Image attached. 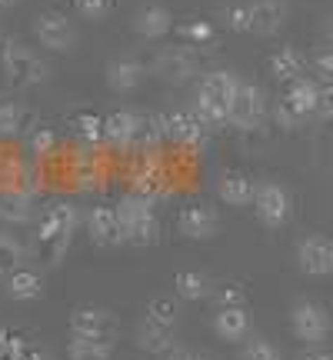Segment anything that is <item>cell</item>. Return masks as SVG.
<instances>
[{
	"label": "cell",
	"instance_id": "6da1fadb",
	"mask_svg": "<svg viewBox=\"0 0 333 360\" xmlns=\"http://www.w3.org/2000/svg\"><path fill=\"white\" fill-rule=\"evenodd\" d=\"M0 67L13 87H37L51 77V67L44 64V57L20 40H7V47L0 53Z\"/></svg>",
	"mask_w": 333,
	"mask_h": 360
},
{
	"label": "cell",
	"instance_id": "7a4b0ae2",
	"mask_svg": "<svg viewBox=\"0 0 333 360\" xmlns=\"http://www.w3.org/2000/svg\"><path fill=\"white\" fill-rule=\"evenodd\" d=\"M117 214H120V227H124V240L133 247H150L157 240V217H154V207L143 193H130L117 204Z\"/></svg>",
	"mask_w": 333,
	"mask_h": 360
},
{
	"label": "cell",
	"instance_id": "3957f363",
	"mask_svg": "<svg viewBox=\"0 0 333 360\" xmlns=\"http://www.w3.org/2000/svg\"><path fill=\"white\" fill-rule=\"evenodd\" d=\"M160 137L157 120H147L141 114H130V110H114V114L103 117V141L117 143V147H130V143H147Z\"/></svg>",
	"mask_w": 333,
	"mask_h": 360
},
{
	"label": "cell",
	"instance_id": "277c9868",
	"mask_svg": "<svg viewBox=\"0 0 333 360\" xmlns=\"http://www.w3.org/2000/svg\"><path fill=\"white\" fill-rule=\"evenodd\" d=\"M70 334L80 337V340H93V344H103V347H114L117 337H120V321L103 307H80L70 317Z\"/></svg>",
	"mask_w": 333,
	"mask_h": 360
},
{
	"label": "cell",
	"instance_id": "5b68a950",
	"mask_svg": "<svg viewBox=\"0 0 333 360\" xmlns=\"http://www.w3.org/2000/svg\"><path fill=\"white\" fill-rule=\"evenodd\" d=\"M290 330H294V337L300 344L320 347L323 340L330 337V314L317 300H300L290 310Z\"/></svg>",
	"mask_w": 333,
	"mask_h": 360
},
{
	"label": "cell",
	"instance_id": "8992f818",
	"mask_svg": "<svg viewBox=\"0 0 333 360\" xmlns=\"http://www.w3.org/2000/svg\"><path fill=\"white\" fill-rule=\"evenodd\" d=\"M154 77L166 80V84H187L193 74H200V53L187 47H160L150 60Z\"/></svg>",
	"mask_w": 333,
	"mask_h": 360
},
{
	"label": "cell",
	"instance_id": "52a82bcc",
	"mask_svg": "<svg viewBox=\"0 0 333 360\" xmlns=\"http://www.w3.org/2000/svg\"><path fill=\"white\" fill-rule=\"evenodd\" d=\"M254 210H256V220H260L263 227L280 231V227H287V220L294 214V200H290L287 187H280L277 180H267V184H256Z\"/></svg>",
	"mask_w": 333,
	"mask_h": 360
},
{
	"label": "cell",
	"instance_id": "ba28073f",
	"mask_svg": "<svg viewBox=\"0 0 333 360\" xmlns=\"http://www.w3.org/2000/svg\"><path fill=\"white\" fill-rule=\"evenodd\" d=\"M263 117H267V97H263V90L256 87V84L240 80V87H237V94H233V101H230V127L250 134V130H260Z\"/></svg>",
	"mask_w": 333,
	"mask_h": 360
},
{
	"label": "cell",
	"instance_id": "9c48e42d",
	"mask_svg": "<svg viewBox=\"0 0 333 360\" xmlns=\"http://www.w3.org/2000/svg\"><path fill=\"white\" fill-rule=\"evenodd\" d=\"M34 37L44 51L51 53H67L74 51V44H77V30L74 24L67 20L64 13H40L37 20H34Z\"/></svg>",
	"mask_w": 333,
	"mask_h": 360
},
{
	"label": "cell",
	"instance_id": "30bf717a",
	"mask_svg": "<svg viewBox=\"0 0 333 360\" xmlns=\"http://www.w3.org/2000/svg\"><path fill=\"white\" fill-rule=\"evenodd\" d=\"M296 267L307 277H327L333 274V240L323 233H310L296 244Z\"/></svg>",
	"mask_w": 333,
	"mask_h": 360
},
{
	"label": "cell",
	"instance_id": "8fae6325",
	"mask_svg": "<svg viewBox=\"0 0 333 360\" xmlns=\"http://www.w3.org/2000/svg\"><path fill=\"white\" fill-rule=\"evenodd\" d=\"M220 231V214L210 204H190L177 214V233L187 240H210Z\"/></svg>",
	"mask_w": 333,
	"mask_h": 360
},
{
	"label": "cell",
	"instance_id": "7c38bea8",
	"mask_svg": "<svg viewBox=\"0 0 333 360\" xmlns=\"http://www.w3.org/2000/svg\"><path fill=\"white\" fill-rule=\"evenodd\" d=\"M210 327H214V334H217L220 340L244 344L247 337H250V330H254V317H250L247 304H230V307H217Z\"/></svg>",
	"mask_w": 333,
	"mask_h": 360
},
{
	"label": "cell",
	"instance_id": "4fadbf2b",
	"mask_svg": "<svg viewBox=\"0 0 333 360\" xmlns=\"http://www.w3.org/2000/svg\"><path fill=\"white\" fill-rule=\"evenodd\" d=\"M87 233L97 247H117L124 244V227L117 207H93L87 214Z\"/></svg>",
	"mask_w": 333,
	"mask_h": 360
},
{
	"label": "cell",
	"instance_id": "5bb4252c",
	"mask_svg": "<svg viewBox=\"0 0 333 360\" xmlns=\"http://www.w3.org/2000/svg\"><path fill=\"white\" fill-rule=\"evenodd\" d=\"M157 130H160V134H166V137H174V141H180V143H190V147L204 143V137H207L204 120L193 114V110H190V114L157 117Z\"/></svg>",
	"mask_w": 333,
	"mask_h": 360
},
{
	"label": "cell",
	"instance_id": "9a60e30c",
	"mask_svg": "<svg viewBox=\"0 0 333 360\" xmlns=\"http://www.w3.org/2000/svg\"><path fill=\"white\" fill-rule=\"evenodd\" d=\"M247 11H250V34H260V37H273L287 20L283 0H250Z\"/></svg>",
	"mask_w": 333,
	"mask_h": 360
},
{
	"label": "cell",
	"instance_id": "2e32d148",
	"mask_svg": "<svg viewBox=\"0 0 333 360\" xmlns=\"http://www.w3.org/2000/svg\"><path fill=\"white\" fill-rule=\"evenodd\" d=\"M143 77H147V67H143L141 60H133V57H117V60H110V64H107V74H103L107 87L114 90V94H133V90L143 84Z\"/></svg>",
	"mask_w": 333,
	"mask_h": 360
},
{
	"label": "cell",
	"instance_id": "e0dca14e",
	"mask_svg": "<svg viewBox=\"0 0 333 360\" xmlns=\"http://www.w3.org/2000/svg\"><path fill=\"white\" fill-rule=\"evenodd\" d=\"M217 197H220V204H227V207H254L256 180L240 174V170H227L217 184Z\"/></svg>",
	"mask_w": 333,
	"mask_h": 360
},
{
	"label": "cell",
	"instance_id": "ac0fdd59",
	"mask_svg": "<svg viewBox=\"0 0 333 360\" xmlns=\"http://www.w3.org/2000/svg\"><path fill=\"white\" fill-rule=\"evenodd\" d=\"M133 30L143 40H164L174 30V13L166 11V7H160V4H147L133 17Z\"/></svg>",
	"mask_w": 333,
	"mask_h": 360
},
{
	"label": "cell",
	"instance_id": "d6986e66",
	"mask_svg": "<svg viewBox=\"0 0 333 360\" xmlns=\"http://www.w3.org/2000/svg\"><path fill=\"white\" fill-rule=\"evenodd\" d=\"M74 231H77V207L53 204V207H47L44 217H40L37 237H74Z\"/></svg>",
	"mask_w": 333,
	"mask_h": 360
},
{
	"label": "cell",
	"instance_id": "ffe728a7",
	"mask_svg": "<svg viewBox=\"0 0 333 360\" xmlns=\"http://www.w3.org/2000/svg\"><path fill=\"white\" fill-rule=\"evenodd\" d=\"M270 74L280 84H294V80H300L307 74V57L296 47H280V51L270 53Z\"/></svg>",
	"mask_w": 333,
	"mask_h": 360
},
{
	"label": "cell",
	"instance_id": "44dd1931",
	"mask_svg": "<svg viewBox=\"0 0 333 360\" xmlns=\"http://www.w3.org/2000/svg\"><path fill=\"white\" fill-rule=\"evenodd\" d=\"M237 87H240V77H237L233 70H210V74H204L197 94H204V97H210V101H220V103L230 107Z\"/></svg>",
	"mask_w": 333,
	"mask_h": 360
},
{
	"label": "cell",
	"instance_id": "7402d4cb",
	"mask_svg": "<svg viewBox=\"0 0 333 360\" xmlns=\"http://www.w3.org/2000/svg\"><path fill=\"white\" fill-rule=\"evenodd\" d=\"M317 97H320V84L300 77V80H294V84H287V97H283V101L307 120V117L317 114Z\"/></svg>",
	"mask_w": 333,
	"mask_h": 360
},
{
	"label": "cell",
	"instance_id": "603a6c76",
	"mask_svg": "<svg viewBox=\"0 0 333 360\" xmlns=\"http://www.w3.org/2000/svg\"><path fill=\"white\" fill-rule=\"evenodd\" d=\"M137 344H141V350H147V354H170L174 350V327H160V323L147 321L143 317L141 327H137Z\"/></svg>",
	"mask_w": 333,
	"mask_h": 360
},
{
	"label": "cell",
	"instance_id": "cb8c5ba5",
	"mask_svg": "<svg viewBox=\"0 0 333 360\" xmlns=\"http://www.w3.org/2000/svg\"><path fill=\"white\" fill-rule=\"evenodd\" d=\"M40 294H44V281H40L37 270L17 267L7 277V297L11 300H37Z\"/></svg>",
	"mask_w": 333,
	"mask_h": 360
},
{
	"label": "cell",
	"instance_id": "d4e9b609",
	"mask_svg": "<svg viewBox=\"0 0 333 360\" xmlns=\"http://www.w3.org/2000/svg\"><path fill=\"white\" fill-rule=\"evenodd\" d=\"M174 287H177L180 300H190V304L214 297V283H210V277H207L204 270H183V274H177Z\"/></svg>",
	"mask_w": 333,
	"mask_h": 360
},
{
	"label": "cell",
	"instance_id": "484cf974",
	"mask_svg": "<svg viewBox=\"0 0 333 360\" xmlns=\"http://www.w3.org/2000/svg\"><path fill=\"white\" fill-rule=\"evenodd\" d=\"M30 127V110L20 101H0V137H13Z\"/></svg>",
	"mask_w": 333,
	"mask_h": 360
},
{
	"label": "cell",
	"instance_id": "4316f807",
	"mask_svg": "<svg viewBox=\"0 0 333 360\" xmlns=\"http://www.w3.org/2000/svg\"><path fill=\"white\" fill-rule=\"evenodd\" d=\"M110 350H114V347H103V344H93V340L70 337L67 357H70V360H110Z\"/></svg>",
	"mask_w": 333,
	"mask_h": 360
},
{
	"label": "cell",
	"instance_id": "83f0119b",
	"mask_svg": "<svg viewBox=\"0 0 333 360\" xmlns=\"http://www.w3.org/2000/svg\"><path fill=\"white\" fill-rule=\"evenodd\" d=\"M147 321L160 323V327H174V323H177V300H174V297H157V300H150Z\"/></svg>",
	"mask_w": 333,
	"mask_h": 360
},
{
	"label": "cell",
	"instance_id": "f1b7e54d",
	"mask_svg": "<svg viewBox=\"0 0 333 360\" xmlns=\"http://www.w3.org/2000/svg\"><path fill=\"white\" fill-rule=\"evenodd\" d=\"M237 360H283L277 344H270L267 337H254V340H247L244 347H240V357Z\"/></svg>",
	"mask_w": 333,
	"mask_h": 360
},
{
	"label": "cell",
	"instance_id": "f546056e",
	"mask_svg": "<svg viewBox=\"0 0 333 360\" xmlns=\"http://www.w3.org/2000/svg\"><path fill=\"white\" fill-rule=\"evenodd\" d=\"M223 24L230 27L233 34H250V11H247V4L223 7Z\"/></svg>",
	"mask_w": 333,
	"mask_h": 360
},
{
	"label": "cell",
	"instance_id": "4dcf8cb0",
	"mask_svg": "<svg viewBox=\"0 0 333 360\" xmlns=\"http://www.w3.org/2000/svg\"><path fill=\"white\" fill-rule=\"evenodd\" d=\"M74 11L84 20H103L107 13L114 11V0H74Z\"/></svg>",
	"mask_w": 333,
	"mask_h": 360
},
{
	"label": "cell",
	"instance_id": "1f68e13d",
	"mask_svg": "<svg viewBox=\"0 0 333 360\" xmlns=\"http://www.w3.org/2000/svg\"><path fill=\"white\" fill-rule=\"evenodd\" d=\"M30 207H34V200L27 197V193H13L11 200L4 204V220H30Z\"/></svg>",
	"mask_w": 333,
	"mask_h": 360
},
{
	"label": "cell",
	"instance_id": "d6a6232c",
	"mask_svg": "<svg viewBox=\"0 0 333 360\" xmlns=\"http://www.w3.org/2000/svg\"><path fill=\"white\" fill-rule=\"evenodd\" d=\"M74 124H77V137H80V141L97 143V141H100V137H103V120H100V117H90V114H84V117H77Z\"/></svg>",
	"mask_w": 333,
	"mask_h": 360
},
{
	"label": "cell",
	"instance_id": "836d02e7",
	"mask_svg": "<svg viewBox=\"0 0 333 360\" xmlns=\"http://www.w3.org/2000/svg\"><path fill=\"white\" fill-rule=\"evenodd\" d=\"M27 141H30V150H51L53 130L44 127V124H30V127H27Z\"/></svg>",
	"mask_w": 333,
	"mask_h": 360
},
{
	"label": "cell",
	"instance_id": "e575fe53",
	"mask_svg": "<svg viewBox=\"0 0 333 360\" xmlns=\"http://www.w3.org/2000/svg\"><path fill=\"white\" fill-rule=\"evenodd\" d=\"M273 120H277V127H283V130H296L300 124H303V117L296 114L287 101H280L277 107H273Z\"/></svg>",
	"mask_w": 333,
	"mask_h": 360
},
{
	"label": "cell",
	"instance_id": "d590c367",
	"mask_svg": "<svg viewBox=\"0 0 333 360\" xmlns=\"http://www.w3.org/2000/svg\"><path fill=\"white\" fill-rule=\"evenodd\" d=\"M183 37H187V44L190 47H197V44H207V40L214 37V30H210V24L207 20H193V24H187L183 30H180Z\"/></svg>",
	"mask_w": 333,
	"mask_h": 360
},
{
	"label": "cell",
	"instance_id": "8d00e7d4",
	"mask_svg": "<svg viewBox=\"0 0 333 360\" xmlns=\"http://www.w3.org/2000/svg\"><path fill=\"white\" fill-rule=\"evenodd\" d=\"M24 257V244L17 240V233L0 231V260H20Z\"/></svg>",
	"mask_w": 333,
	"mask_h": 360
},
{
	"label": "cell",
	"instance_id": "74e56055",
	"mask_svg": "<svg viewBox=\"0 0 333 360\" xmlns=\"http://www.w3.org/2000/svg\"><path fill=\"white\" fill-rule=\"evenodd\" d=\"M214 300L217 307H230V304H244V287L240 283H227V287H214Z\"/></svg>",
	"mask_w": 333,
	"mask_h": 360
},
{
	"label": "cell",
	"instance_id": "f35d334b",
	"mask_svg": "<svg viewBox=\"0 0 333 360\" xmlns=\"http://www.w3.org/2000/svg\"><path fill=\"white\" fill-rule=\"evenodd\" d=\"M313 74H317L323 84H333V51H320L313 57Z\"/></svg>",
	"mask_w": 333,
	"mask_h": 360
},
{
	"label": "cell",
	"instance_id": "ab89813d",
	"mask_svg": "<svg viewBox=\"0 0 333 360\" xmlns=\"http://www.w3.org/2000/svg\"><path fill=\"white\" fill-rule=\"evenodd\" d=\"M317 117L333 120V84H323L320 87V97H317Z\"/></svg>",
	"mask_w": 333,
	"mask_h": 360
},
{
	"label": "cell",
	"instance_id": "60d3db41",
	"mask_svg": "<svg viewBox=\"0 0 333 360\" xmlns=\"http://www.w3.org/2000/svg\"><path fill=\"white\" fill-rule=\"evenodd\" d=\"M296 360H333V354L323 347H307L303 354H296Z\"/></svg>",
	"mask_w": 333,
	"mask_h": 360
},
{
	"label": "cell",
	"instance_id": "b9f144b4",
	"mask_svg": "<svg viewBox=\"0 0 333 360\" xmlns=\"http://www.w3.org/2000/svg\"><path fill=\"white\" fill-rule=\"evenodd\" d=\"M166 360H200V354H193V350H187V347H174L166 354Z\"/></svg>",
	"mask_w": 333,
	"mask_h": 360
},
{
	"label": "cell",
	"instance_id": "7bdbcfd3",
	"mask_svg": "<svg viewBox=\"0 0 333 360\" xmlns=\"http://www.w3.org/2000/svg\"><path fill=\"white\" fill-rule=\"evenodd\" d=\"M13 360H44V354H40V350H34V347H27L24 354H17Z\"/></svg>",
	"mask_w": 333,
	"mask_h": 360
},
{
	"label": "cell",
	"instance_id": "ee69618b",
	"mask_svg": "<svg viewBox=\"0 0 333 360\" xmlns=\"http://www.w3.org/2000/svg\"><path fill=\"white\" fill-rule=\"evenodd\" d=\"M327 37H330V44H333V17L327 20Z\"/></svg>",
	"mask_w": 333,
	"mask_h": 360
},
{
	"label": "cell",
	"instance_id": "f6af8a7d",
	"mask_svg": "<svg viewBox=\"0 0 333 360\" xmlns=\"http://www.w3.org/2000/svg\"><path fill=\"white\" fill-rule=\"evenodd\" d=\"M13 4H20V0H0V7H13Z\"/></svg>",
	"mask_w": 333,
	"mask_h": 360
},
{
	"label": "cell",
	"instance_id": "bcb514c9",
	"mask_svg": "<svg viewBox=\"0 0 333 360\" xmlns=\"http://www.w3.org/2000/svg\"><path fill=\"white\" fill-rule=\"evenodd\" d=\"M4 47H7V37H4V34H0V53H4Z\"/></svg>",
	"mask_w": 333,
	"mask_h": 360
},
{
	"label": "cell",
	"instance_id": "7dc6e473",
	"mask_svg": "<svg viewBox=\"0 0 333 360\" xmlns=\"http://www.w3.org/2000/svg\"><path fill=\"white\" fill-rule=\"evenodd\" d=\"M200 360H217V357H204V354H200Z\"/></svg>",
	"mask_w": 333,
	"mask_h": 360
},
{
	"label": "cell",
	"instance_id": "c3c4849f",
	"mask_svg": "<svg viewBox=\"0 0 333 360\" xmlns=\"http://www.w3.org/2000/svg\"><path fill=\"white\" fill-rule=\"evenodd\" d=\"M0 220H4V204H0Z\"/></svg>",
	"mask_w": 333,
	"mask_h": 360
}]
</instances>
